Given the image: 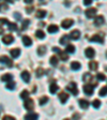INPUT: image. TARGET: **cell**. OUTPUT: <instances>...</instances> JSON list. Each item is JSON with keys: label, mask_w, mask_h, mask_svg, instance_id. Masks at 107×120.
<instances>
[{"label": "cell", "mask_w": 107, "mask_h": 120, "mask_svg": "<svg viewBox=\"0 0 107 120\" xmlns=\"http://www.w3.org/2000/svg\"><path fill=\"white\" fill-rule=\"evenodd\" d=\"M1 80H2V82H11V80H13V76L7 73V74H4L1 76Z\"/></svg>", "instance_id": "cell-19"}, {"label": "cell", "mask_w": 107, "mask_h": 120, "mask_svg": "<svg viewBox=\"0 0 107 120\" xmlns=\"http://www.w3.org/2000/svg\"><path fill=\"white\" fill-rule=\"evenodd\" d=\"M39 118V115H37V112H30L29 114L25 115V119H37Z\"/></svg>", "instance_id": "cell-21"}, {"label": "cell", "mask_w": 107, "mask_h": 120, "mask_svg": "<svg viewBox=\"0 0 107 120\" xmlns=\"http://www.w3.org/2000/svg\"><path fill=\"white\" fill-rule=\"evenodd\" d=\"M96 79L100 80V82H104V80L106 79V77H105V75L103 74V73H97L96 74Z\"/></svg>", "instance_id": "cell-34"}, {"label": "cell", "mask_w": 107, "mask_h": 120, "mask_svg": "<svg viewBox=\"0 0 107 120\" xmlns=\"http://www.w3.org/2000/svg\"><path fill=\"white\" fill-rule=\"evenodd\" d=\"M49 62H50V64H52V67H56V65L58 64V58L56 57V56H52V57H50Z\"/></svg>", "instance_id": "cell-27"}, {"label": "cell", "mask_w": 107, "mask_h": 120, "mask_svg": "<svg viewBox=\"0 0 107 120\" xmlns=\"http://www.w3.org/2000/svg\"><path fill=\"white\" fill-rule=\"evenodd\" d=\"M4 1H7V2H9V3H13V0H4Z\"/></svg>", "instance_id": "cell-48"}, {"label": "cell", "mask_w": 107, "mask_h": 120, "mask_svg": "<svg viewBox=\"0 0 107 120\" xmlns=\"http://www.w3.org/2000/svg\"><path fill=\"white\" fill-rule=\"evenodd\" d=\"M45 52H46V47H45L44 45L39 46V48H37V54H39V56H44Z\"/></svg>", "instance_id": "cell-24"}, {"label": "cell", "mask_w": 107, "mask_h": 120, "mask_svg": "<svg viewBox=\"0 0 107 120\" xmlns=\"http://www.w3.org/2000/svg\"><path fill=\"white\" fill-rule=\"evenodd\" d=\"M52 52H60V48H59V47H52Z\"/></svg>", "instance_id": "cell-46"}, {"label": "cell", "mask_w": 107, "mask_h": 120, "mask_svg": "<svg viewBox=\"0 0 107 120\" xmlns=\"http://www.w3.org/2000/svg\"><path fill=\"white\" fill-rule=\"evenodd\" d=\"M22 43H24L25 46H31L32 45V40L29 37L25 35V37H22Z\"/></svg>", "instance_id": "cell-16"}, {"label": "cell", "mask_w": 107, "mask_h": 120, "mask_svg": "<svg viewBox=\"0 0 107 120\" xmlns=\"http://www.w3.org/2000/svg\"><path fill=\"white\" fill-rule=\"evenodd\" d=\"M20 16H22V15H20L18 12H15V13H14V17L16 18L17 20H20V19H22V17H20Z\"/></svg>", "instance_id": "cell-42"}, {"label": "cell", "mask_w": 107, "mask_h": 120, "mask_svg": "<svg viewBox=\"0 0 107 120\" xmlns=\"http://www.w3.org/2000/svg\"><path fill=\"white\" fill-rule=\"evenodd\" d=\"M7 10V5L5 4L4 2L3 3H0V12H4V11Z\"/></svg>", "instance_id": "cell-41"}, {"label": "cell", "mask_w": 107, "mask_h": 120, "mask_svg": "<svg viewBox=\"0 0 107 120\" xmlns=\"http://www.w3.org/2000/svg\"><path fill=\"white\" fill-rule=\"evenodd\" d=\"M70 38L71 39H73V40H78L80 38V32L79 30H73V31H71L70 32Z\"/></svg>", "instance_id": "cell-10"}, {"label": "cell", "mask_w": 107, "mask_h": 120, "mask_svg": "<svg viewBox=\"0 0 107 120\" xmlns=\"http://www.w3.org/2000/svg\"><path fill=\"white\" fill-rule=\"evenodd\" d=\"M58 54H59V55H60V59L62 60V61H66V60L69 59V56H67V54H66V52H61V50H60V52H58Z\"/></svg>", "instance_id": "cell-26"}, {"label": "cell", "mask_w": 107, "mask_h": 120, "mask_svg": "<svg viewBox=\"0 0 107 120\" xmlns=\"http://www.w3.org/2000/svg\"><path fill=\"white\" fill-rule=\"evenodd\" d=\"M99 94H100L101 97H105V95L107 94V86H105V87H103L102 89L100 90V92H99Z\"/></svg>", "instance_id": "cell-35"}, {"label": "cell", "mask_w": 107, "mask_h": 120, "mask_svg": "<svg viewBox=\"0 0 107 120\" xmlns=\"http://www.w3.org/2000/svg\"><path fill=\"white\" fill-rule=\"evenodd\" d=\"M10 54H11V56H12L13 58H17V57H19V55H20V49H19V48H14V49H11L10 50Z\"/></svg>", "instance_id": "cell-18"}, {"label": "cell", "mask_w": 107, "mask_h": 120, "mask_svg": "<svg viewBox=\"0 0 107 120\" xmlns=\"http://www.w3.org/2000/svg\"><path fill=\"white\" fill-rule=\"evenodd\" d=\"M66 90L67 91H70V92L74 95L78 94V89H77V86H76L75 82H71V84H69V85L66 86Z\"/></svg>", "instance_id": "cell-3"}, {"label": "cell", "mask_w": 107, "mask_h": 120, "mask_svg": "<svg viewBox=\"0 0 107 120\" xmlns=\"http://www.w3.org/2000/svg\"><path fill=\"white\" fill-rule=\"evenodd\" d=\"M7 26H9V30H11V31H15V30H17V25H16L15 22H9Z\"/></svg>", "instance_id": "cell-33"}, {"label": "cell", "mask_w": 107, "mask_h": 120, "mask_svg": "<svg viewBox=\"0 0 107 120\" xmlns=\"http://www.w3.org/2000/svg\"><path fill=\"white\" fill-rule=\"evenodd\" d=\"M46 15H47V12H46L45 10H39L37 12V18H44Z\"/></svg>", "instance_id": "cell-23"}, {"label": "cell", "mask_w": 107, "mask_h": 120, "mask_svg": "<svg viewBox=\"0 0 107 120\" xmlns=\"http://www.w3.org/2000/svg\"><path fill=\"white\" fill-rule=\"evenodd\" d=\"M72 25H74V20L71 19V18L64 19V20L62 22V24H61V26H62L63 29H69V28H70Z\"/></svg>", "instance_id": "cell-8"}, {"label": "cell", "mask_w": 107, "mask_h": 120, "mask_svg": "<svg viewBox=\"0 0 107 120\" xmlns=\"http://www.w3.org/2000/svg\"><path fill=\"white\" fill-rule=\"evenodd\" d=\"M35 73H37V77H41V76L43 75V73H44V70H43L42 68H39V69L35 71Z\"/></svg>", "instance_id": "cell-39"}, {"label": "cell", "mask_w": 107, "mask_h": 120, "mask_svg": "<svg viewBox=\"0 0 107 120\" xmlns=\"http://www.w3.org/2000/svg\"><path fill=\"white\" fill-rule=\"evenodd\" d=\"M30 24V20L29 19H25L24 22H22V30H25L28 28V26H29Z\"/></svg>", "instance_id": "cell-36"}, {"label": "cell", "mask_w": 107, "mask_h": 120, "mask_svg": "<svg viewBox=\"0 0 107 120\" xmlns=\"http://www.w3.org/2000/svg\"><path fill=\"white\" fill-rule=\"evenodd\" d=\"M58 30H59V28H58L57 25H49L47 28V31L49 33H55V32H57Z\"/></svg>", "instance_id": "cell-20"}, {"label": "cell", "mask_w": 107, "mask_h": 120, "mask_svg": "<svg viewBox=\"0 0 107 120\" xmlns=\"http://www.w3.org/2000/svg\"><path fill=\"white\" fill-rule=\"evenodd\" d=\"M39 102H40V105H45L46 103L48 102V98H47V97H43V98H41Z\"/></svg>", "instance_id": "cell-38"}, {"label": "cell", "mask_w": 107, "mask_h": 120, "mask_svg": "<svg viewBox=\"0 0 107 120\" xmlns=\"http://www.w3.org/2000/svg\"><path fill=\"white\" fill-rule=\"evenodd\" d=\"M59 100H60V102L62 103V104L66 103V101L69 100V94H67V93H65V92L59 93Z\"/></svg>", "instance_id": "cell-11"}, {"label": "cell", "mask_w": 107, "mask_h": 120, "mask_svg": "<svg viewBox=\"0 0 107 120\" xmlns=\"http://www.w3.org/2000/svg\"><path fill=\"white\" fill-rule=\"evenodd\" d=\"M35 35H37V39H41V40H43L45 38V33L43 32L42 30H37V32H35Z\"/></svg>", "instance_id": "cell-29"}, {"label": "cell", "mask_w": 107, "mask_h": 120, "mask_svg": "<svg viewBox=\"0 0 107 120\" xmlns=\"http://www.w3.org/2000/svg\"><path fill=\"white\" fill-rule=\"evenodd\" d=\"M90 42H96V43H100V44H103L104 43V33L100 32V33H96L94 34L93 37H91L89 39Z\"/></svg>", "instance_id": "cell-1"}, {"label": "cell", "mask_w": 107, "mask_h": 120, "mask_svg": "<svg viewBox=\"0 0 107 120\" xmlns=\"http://www.w3.org/2000/svg\"><path fill=\"white\" fill-rule=\"evenodd\" d=\"M5 88H7V89H9V90H14L15 89V82H12V80H11V82H9L7 85H5Z\"/></svg>", "instance_id": "cell-32"}, {"label": "cell", "mask_w": 107, "mask_h": 120, "mask_svg": "<svg viewBox=\"0 0 107 120\" xmlns=\"http://www.w3.org/2000/svg\"><path fill=\"white\" fill-rule=\"evenodd\" d=\"M70 35H67V34H64V35H62L61 37V39H60V41H59V43L61 45H65V44H67L69 43V41H70Z\"/></svg>", "instance_id": "cell-15"}, {"label": "cell", "mask_w": 107, "mask_h": 120, "mask_svg": "<svg viewBox=\"0 0 107 120\" xmlns=\"http://www.w3.org/2000/svg\"><path fill=\"white\" fill-rule=\"evenodd\" d=\"M20 98H22V100H26L29 98V92H28L27 90H22V92H20Z\"/></svg>", "instance_id": "cell-30"}, {"label": "cell", "mask_w": 107, "mask_h": 120, "mask_svg": "<svg viewBox=\"0 0 107 120\" xmlns=\"http://www.w3.org/2000/svg\"><path fill=\"white\" fill-rule=\"evenodd\" d=\"M2 42L4 43L5 45H10L11 43L14 42V38L11 34H5L4 37H2Z\"/></svg>", "instance_id": "cell-7"}, {"label": "cell", "mask_w": 107, "mask_h": 120, "mask_svg": "<svg viewBox=\"0 0 107 120\" xmlns=\"http://www.w3.org/2000/svg\"><path fill=\"white\" fill-rule=\"evenodd\" d=\"M85 14L88 18H93L95 15H96V9H95V8H90V9L86 10Z\"/></svg>", "instance_id": "cell-5"}, {"label": "cell", "mask_w": 107, "mask_h": 120, "mask_svg": "<svg viewBox=\"0 0 107 120\" xmlns=\"http://www.w3.org/2000/svg\"><path fill=\"white\" fill-rule=\"evenodd\" d=\"M104 22H105V19H104L103 16H97V17L94 19V25L95 26H102Z\"/></svg>", "instance_id": "cell-17"}, {"label": "cell", "mask_w": 107, "mask_h": 120, "mask_svg": "<svg viewBox=\"0 0 107 120\" xmlns=\"http://www.w3.org/2000/svg\"><path fill=\"white\" fill-rule=\"evenodd\" d=\"M20 76H22V79L24 80L25 82H30V74H29L28 71H24Z\"/></svg>", "instance_id": "cell-13"}, {"label": "cell", "mask_w": 107, "mask_h": 120, "mask_svg": "<svg viewBox=\"0 0 107 120\" xmlns=\"http://www.w3.org/2000/svg\"><path fill=\"white\" fill-rule=\"evenodd\" d=\"M105 70H106V71H107V67H106V68H105Z\"/></svg>", "instance_id": "cell-49"}, {"label": "cell", "mask_w": 107, "mask_h": 120, "mask_svg": "<svg viewBox=\"0 0 107 120\" xmlns=\"http://www.w3.org/2000/svg\"><path fill=\"white\" fill-rule=\"evenodd\" d=\"M0 62L5 64L7 68H12L13 67V61L12 59L7 57V56H0Z\"/></svg>", "instance_id": "cell-2"}, {"label": "cell", "mask_w": 107, "mask_h": 120, "mask_svg": "<svg viewBox=\"0 0 107 120\" xmlns=\"http://www.w3.org/2000/svg\"><path fill=\"white\" fill-rule=\"evenodd\" d=\"M26 3H32L33 2V0H24Z\"/></svg>", "instance_id": "cell-47"}, {"label": "cell", "mask_w": 107, "mask_h": 120, "mask_svg": "<svg viewBox=\"0 0 107 120\" xmlns=\"http://www.w3.org/2000/svg\"><path fill=\"white\" fill-rule=\"evenodd\" d=\"M24 107L26 108L27 110H31L34 108V103H33V100H31V99H26L25 100V102H24Z\"/></svg>", "instance_id": "cell-4"}, {"label": "cell", "mask_w": 107, "mask_h": 120, "mask_svg": "<svg viewBox=\"0 0 107 120\" xmlns=\"http://www.w3.org/2000/svg\"><path fill=\"white\" fill-rule=\"evenodd\" d=\"M58 90H59V87H58V85L56 82H52L49 85V92L52 93V94H55Z\"/></svg>", "instance_id": "cell-12"}, {"label": "cell", "mask_w": 107, "mask_h": 120, "mask_svg": "<svg viewBox=\"0 0 107 120\" xmlns=\"http://www.w3.org/2000/svg\"><path fill=\"white\" fill-rule=\"evenodd\" d=\"M33 11V8L32 7H28V8H26V12L28 13V14H30V13Z\"/></svg>", "instance_id": "cell-44"}, {"label": "cell", "mask_w": 107, "mask_h": 120, "mask_svg": "<svg viewBox=\"0 0 107 120\" xmlns=\"http://www.w3.org/2000/svg\"><path fill=\"white\" fill-rule=\"evenodd\" d=\"M80 63L79 62H77V61H73L72 63H71V69L72 70H74V71H78L80 69Z\"/></svg>", "instance_id": "cell-22"}, {"label": "cell", "mask_w": 107, "mask_h": 120, "mask_svg": "<svg viewBox=\"0 0 107 120\" xmlns=\"http://www.w3.org/2000/svg\"><path fill=\"white\" fill-rule=\"evenodd\" d=\"M93 88H94L93 85L87 84V85L84 86V92H85L87 95H92L93 94Z\"/></svg>", "instance_id": "cell-6"}, {"label": "cell", "mask_w": 107, "mask_h": 120, "mask_svg": "<svg viewBox=\"0 0 107 120\" xmlns=\"http://www.w3.org/2000/svg\"><path fill=\"white\" fill-rule=\"evenodd\" d=\"M3 119L11 120V119H14V117H12V116H4V117H3Z\"/></svg>", "instance_id": "cell-45"}, {"label": "cell", "mask_w": 107, "mask_h": 120, "mask_svg": "<svg viewBox=\"0 0 107 120\" xmlns=\"http://www.w3.org/2000/svg\"><path fill=\"white\" fill-rule=\"evenodd\" d=\"M92 3V0H84V4L85 5H91Z\"/></svg>", "instance_id": "cell-43"}, {"label": "cell", "mask_w": 107, "mask_h": 120, "mask_svg": "<svg viewBox=\"0 0 107 120\" xmlns=\"http://www.w3.org/2000/svg\"><path fill=\"white\" fill-rule=\"evenodd\" d=\"M89 68H90V70L96 71V69H97V62H95V61H90V62H89Z\"/></svg>", "instance_id": "cell-28"}, {"label": "cell", "mask_w": 107, "mask_h": 120, "mask_svg": "<svg viewBox=\"0 0 107 120\" xmlns=\"http://www.w3.org/2000/svg\"><path fill=\"white\" fill-rule=\"evenodd\" d=\"M91 79H92V75L90 74V73H85V74H84L82 80H84L85 82H90V80H91Z\"/></svg>", "instance_id": "cell-25"}, {"label": "cell", "mask_w": 107, "mask_h": 120, "mask_svg": "<svg viewBox=\"0 0 107 120\" xmlns=\"http://www.w3.org/2000/svg\"><path fill=\"white\" fill-rule=\"evenodd\" d=\"M92 105H93V107L94 108H100V106H101V101L100 100H94L92 102Z\"/></svg>", "instance_id": "cell-37"}, {"label": "cell", "mask_w": 107, "mask_h": 120, "mask_svg": "<svg viewBox=\"0 0 107 120\" xmlns=\"http://www.w3.org/2000/svg\"><path fill=\"white\" fill-rule=\"evenodd\" d=\"M65 50H66V52H69V54H74L75 52V46L74 45H67Z\"/></svg>", "instance_id": "cell-31"}, {"label": "cell", "mask_w": 107, "mask_h": 120, "mask_svg": "<svg viewBox=\"0 0 107 120\" xmlns=\"http://www.w3.org/2000/svg\"><path fill=\"white\" fill-rule=\"evenodd\" d=\"M78 102H79V106L81 108H84V109H87V108L89 107V104H90V103L88 102L87 100H85V99H80Z\"/></svg>", "instance_id": "cell-14"}, {"label": "cell", "mask_w": 107, "mask_h": 120, "mask_svg": "<svg viewBox=\"0 0 107 120\" xmlns=\"http://www.w3.org/2000/svg\"><path fill=\"white\" fill-rule=\"evenodd\" d=\"M9 24V20L7 18H0V27H2L4 25H7Z\"/></svg>", "instance_id": "cell-40"}, {"label": "cell", "mask_w": 107, "mask_h": 120, "mask_svg": "<svg viewBox=\"0 0 107 120\" xmlns=\"http://www.w3.org/2000/svg\"><path fill=\"white\" fill-rule=\"evenodd\" d=\"M85 55H86V57L87 58L92 59V58L95 56V52H94V49H93L92 47H88V48H86V50H85Z\"/></svg>", "instance_id": "cell-9"}]
</instances>
